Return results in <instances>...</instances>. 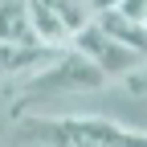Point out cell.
Segmentation results:
<instances>
[{
    "label": "cell",
    "instance_id": "3",
    "mask_svg": "<svg viewBox=\"0 0 147 147\" xmlns=\"http://www.w3.org/2000/svg\"><path fill=\"white\" fill-rule=\"evenodd\" d=\"M25 4H29V21H33L37 41L49 49H69L74 33L90 21L82 0H25Z\"/></svg>",
    "mask_w": 147,
    "mask_h": 147
},
{
    "label": "cell",
    "instance_id": "2",
    "mask_svg": "<svg viewBox=\"0 0 147 147\" xmlns=\"http://www.w3.org/2000/svg\"><path fill=\"white\" fill-rule=\"evenodd\" d=\"M69 49L74 53H82V57L94 65L102 78L110 82V78H131V74L139 69V65H147V57H139L135 49H127V45H119L115 37H106L94 21H86L78 33H74V41H69Z\"/></svg>",
    "mask_w": 147,
    "mask_h": 147
},
{
    "label": "cell",
    "instance_id": "4",
    "mask_svg": "<svg viewBox=\"0 0 147 147\" xmlns=\"http://www.w3.org/2000/svg\"><path fill=\"white\" fill-rule=\"evenodd\" d=\"M61 49H49V45H8L0 41V78H33L41 65H49Z\"/></svg>",
    "mask_w": 147,
    "mask_h": 147
},
{
    "label": "cell",
    "instance_id": "6",
    "mask_svg": "<svg viewBox=\"0 0 147 147\" xmlns=\"http://www.w3.org/2000/svg\"><path fill=\"white\" fill-rule=\"evenodd\" d=\"M106 37H115L119 45H127V49H135L139 57H147V25H135V21H127V16H119L115 8L110 12H98V16H90Z\"/></svg>",
    "mask_w": 147,
    "mask_h": 147
},
{
    "label": "cell",
    "instance_id": "8",
    "mask_svg": "<svg viewBox=\"0 0 147 147\" xmlns=\"http://www.w3.org/2000/svg\"><path fill=\"white\" fill-rule=\"evenodd\" d=\"M127 90H131V94H147V65H139L131 78H127Z\"/></svg>",
    "mask_w": 147,
    "mask_h": 147
},
{
    "label": "cell",
    "instance_id": "1",
    "mask_svg": "<svg viewBox=\"0 0 147 147\" xmlns=\"http://www.w3.org/2000/svg\"><path fill=\"white\" fill-rule=\"evenodd\" d=\"M106 86V78L90 65L82 53L74 49H61L57 57H53L49 65H41L33 74V78H25L21 94H16V115H25V110L33 102H49V98H69V94H90V90Z\"/></svg>",
    "mask_w": 147,
    "mask_h": 147
},
{
    "label": "cell",
    "instance_id": "7",
    "mask_svg": "<svg viewBox=\"0 0 147 147\" xmlns=\"http://www.w3.org/2000/svg\"><path fill=\"white\" fill-rule=\"evenodd\" d=\"M115 12L127 16V21H135V25H147V0H123Z\"/></svg>",
    "mask_w": 147,
    "mask_h": 147
},
{
    "label": "cell",
    "instance_id": "5",
    "mask_svg": "<svg viewBox=\"0 0 147 147\" xmlns=\"http://www.w3.org/2000/svg\"><path fill=\"white\" fill-rule=\"evenodd\" d=\"M0 41H8V45H41L37 33H33L25 0H0Z\"/></svg>",
    "mask_w": 147,
    "mask_h": 147
},
{
    "label": "cell",
    "instance_id": "9",
    "mask_svg": "<svg viewBox=\"0 0 147 147\" xmlns=\"http://www.w3.org/2000/svg\"><path fill=\"white\" fill-rule=\"evenodd\" d=\"M82 4H86V12H90V16H98V12H110V8H119L123 0H82Z\"/></svg>",
    "mask_w": 147,
    "mask_h": 147
}]
</instances>
